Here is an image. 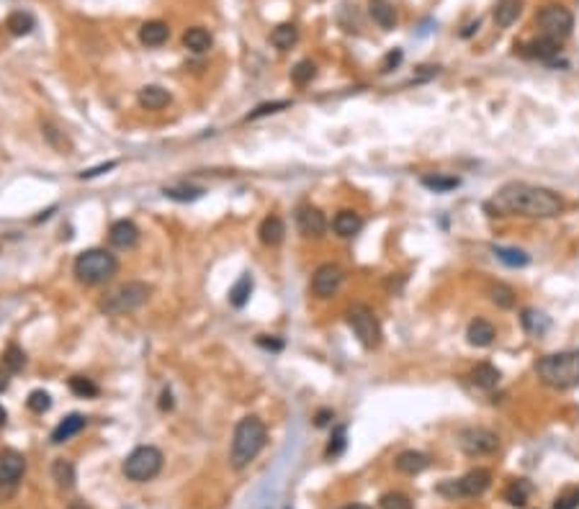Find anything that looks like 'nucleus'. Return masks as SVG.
<instances>
[{
    "instance_id": "f257e3e1",
    "label": "nucleus",
    "mask_w": 579,
    "mask_h": 509,
    "mask_svg": "<svg viewBox=\"0 0 579 509\" xmlns=\"http://www.w3.org/2000/svg\"><path fill=\"white\" fill-rule=\"evenodd\" d=\"M564 209V201L556 191L544 185L508 183L487 201L492 216H528V219H551Z\"/></svg>"
},
{
    "instance_id": "f03ea898",
    "label": "nucleus",
    "mask_w": 579,
    "mask_h": 509,
    "mask_svg": "<svg viewBox=\"0 0 579 509\" xmlns=\"http://www.w3.org/2000/svg\"><path fill=\"white\" fill-rule=\"evenodd\" d=\"M265 440H268V427L260 417H253V414L242 417L232 435V450H229L232 468H237V471L248 468L265 447Z\"/></svg>"
},
{
    "instance_id": "7ed1b4c3",
    "label": "nucleus",
    "mask_w": 579,
    "mask_h": 509,
    "mask_svg": "<svg viewBox=\"0 0 579 509\" xmlns=\"http://www.w3.org/2000/svg\"><path fill=\"white\" fill-rule=\"evenodd\" d=\"M536 375L549 389L569 391L579 386V350L546 355L536 363Z\"/></svg>"
},
{
    "instance_id": "20e7f679",
    "label": "nucleus",
    "mask_w": 579,
    "mask_h": 509,
    "mask_svg": "<svg viewBox=\"0 0 579 509\" xmlns=\"http://www.w3.org/2000/svg\"><path fill=\"white\" fill-rule=\"evenodd\" d=\"M119 270V260L116 255H111L108 250L93 247V250H83V252L75 257V265H72V273L80 283L85 286H98V283H106L116 276Z\"/></svg>"
},
{
    "instance_id": "39448f33",
    "label": "nucleus",
    "mask_w": 579,
    "mask_h": 509,
    "mask_svg": "<svg viewBox=\"0 0 579 509\" xmlns=\"http://www.w3.org/2000/svg\"><path fill=\"white\" fill-rule=\"evenodd\" d=\"M149 286L142 281H132L119 286L116 291H111L103 301H101V311L108 314V317H121V314H129V311H137L139 306H144L149 301Z\"/></svg>"
},
{
    "instance_id": "423d86ee",
    "label": "nucleus",
    "mask_w": 579,
    "mask_h": 509,
    "mask_svg": "<svg viewBox=\"0 0 579 509\" xmlns=\"http://www.w3.org/2000/svg\"><path fill=\"white\" fill-rule=\"evenodd\" d=\"M163 452L155 445H139L129 452L124 458V476L134 484H144V481H152L160 471H163Z\"/></svg>"
},
{
    "instance_id": "0eeeda50",
    "label": "nucleus",
    "mask_w": 579,
    "mask_h": 509,
    "mask_svg": "<svg viewBox=\"0 0 579 509\" xmlns=\"http://www.w3.org/2000/svg\"><path fill=\"white\" fill-rule=\"evenodd\" d=\"M345 322L366 350H374V347L382 345V324H379L376 314L368 309L366 304L350 306V309L345 311Z\"/></svg>"
},
{
    "instance_id": "6e6552de",
    "label": "nucleus",
    "mask_w": 579,
    "mask_h": 509,
    "mask_svg": "<svg viewBox=\"0 0 579 509\" xmlns=\"http://www.w3.org/2000/svg\"><path fill=\"white\" fill-rule=\"evenodd\" d=\"M492 484V474L487 468H474L466 476L453 481H443L438 486V494L448 496V499H471V496H481Z\"/></svg>"
},
{
    "instance_id": "1a4fd4ad",
    "label": "nucleus",
    "mask_w": 579,
    "mask_h": 509,
    "mask_svg": "<svg viewBox=\"0 0 579 509\" xmlns=\"http://www.w3.org/2000/svg\"><path fill=\"white\" fill-rule=\"evenodd\" d=\"M536 21H538V26H541V31H544V36H551V39H556V42L566 39L574 28L572 11L564 6H558V3H551V6L541 8Z\"/></svg>"
},
{
    "instance_id": "9d476101",
    "label": "nucleus",
    "mask_w": 579,
    "mask_h": 509,
    "mask_svg": "<svg viewBox=\"0 0 579 509\" xmlns=\"http://www.w3.org/2000/svg\"><path fill=\"white\" fill-rule=\"evenodd\" d=\"M459 445L466 455H492L500 447V438L484 427H466L459 435Z\"/></svg>"
},
{
    "instance_id": "9b49d317",
    "label": "nucleus",
    "mask_w": 579,
    "mask_h": 509,
    "mask_svg": "<svg viewBox=\"0 0 579 509\" xmlns=\"http://www.w3.org/2000/svg\"><path fill=\"white\" fill-rule=\"evenodd\" d=\"M343 278H345V273H343L340 265L325 262L311 276V293L317 298H332L340 291V286H343Z\"/></svg>"
},
{
    "instance_id": "f8f14e48",
    "label": "nucleus",
    "mask_w": 579,
    "mask_h": 509,
    "mask_svg": "<svg viewBox=\"0 0 579 509\" xmlns=\"http://www.w3.org/2000/svg\"><path fill=\"white\" fill-rule=\"evenodd\" d=\"M26 471V458L18 450H3L0 452V486L3 488H16L18 481L23 479Z\"/></svg>"
},
{
    "instance_id": "ddd939ff",
    "label": "nucleus",
    "mask_w": 579,
    "mask_h": 509,
    "mask_svg": "<svg viewBox=\"0 0 579 509\" xmlns=\"http://www.w3.org/2000/svg\"><path fill=\"white\" fill-rule=\"evenodd\" d=\"M297 226L304 237H322L327 229V219L325 213L319 211L317 206L304 204L297 209Z\"/></svg>"
},
{
    "instance_id": "4468645a",
    "label": "nucleus",
    "mask_w": 579,
    "mask_h": 509,
    "mask_svg": "<svg viewBox=\"0 0 579 509\" xmlns=\"http://www.w3.org/2000/svg\"><path fill=\"white\" fill-rule=\"evenodd\" d=\"M108 242H111L116 250H132L137 242H139V229H137L134 221H129V219L113 221L111 229H108Z\"/></svg>"
},
{
    "instance_id": "2eb2a0df",
    "label": "nucleus",
    "mask_w": 579,
    "mask_h": 509,
    "mask_svg": "<svg viewBox=\"0 0 579 509\" xmlns=\"http://www.w3.org/2000/svg\"><path fill=\"white\" fill-rule=\"evenodd\" d=\"M394 466L399 474H407V476H415V474H423L425 468L430 466V458L420 450H404L396 455Z\"/></svg>"
},
{
    "instance_id": "dca6fc26",
    "label": "nucleus",
    "mask_w": 579,
    "mask_h": 509,
    "mask_svg": "<svg viewBox=\"0 0 579 509\" xmlns=\"http://www.w3.org/2000/svg\"><path fill=\"white\" fill-rule=\"evenodd\" d=\"M170 39V28L168 23L163 21H147L142 23L139 28V42L147 47V49H157V47H163L165 42Z\"/></svg>"
},
{
    "instance_id": "f3484780",
    "label": "nucleus",
    "mask_w": 579,
    "mask_h": 509,
    "mask_svg": "<svg viewBox=\"0 0 579 509\" xmlns=\"http://www.w3.org/2000/svg\"><path fill=\"white\" fill-rule=\"evenodd\" d=\"M137 100H139L142 108H147V111H160V108H165L170 103V93L165 90L163 85H144L139 90V95H137Z\"/></svg>"
},
{
    "instance_id": "a211bd4d",
    "label": "nucleus",
    "mask_w": 579,
    "mask_h": 509,
    "mask_svg": "<svg viewBox=\"0 0 579 509\" xmlns=\"http://www.w3.org/2000/svg\"><path fill=\"white\" fill-rule=\"evenodd\" d=\"M368 13L374 23L384 31H391L396 26V11L389 0H368Z\"/></svg>"
},
{
    "instance_id": "6ab92c4d",
    "label": "nucleus",
    "mask_w": 579,
    "mask_h": 509,
    "mask_svg": "<svg viewBox=\"0 0 579 509\" xmlns=\"http://www.w3.org/2000/svg\"><path fill=\"white\" fill-rule=\"evenodd\" d=\"M523 13V0H497L492 18L500 28H510L517 21V16Z\"/></svg>"
},
{
    "instance_id": "aec40b11",
    "label": "nucleus",
    "mask_w": 579,
    "mask_h": 509,
    "mask_svg": "<svg viewBox=\"0 0 579 509\" xmlns=\"http://www.w3.org/2000/svg\"><path fill=\"white\" fill-rule=\"evenodd\" d=\"M83 427H85L83 414H67V417L52 430V443H55V445H62V443H67L70 438H75L78 432H83Z\"/></svg>"
},
{
    "instance_id": "412c9836",
    "label": "nucleus",
    "mask_w": 579,
    "mask_h": 509,
    "mask_svg": "<svg viewBox=\"0 0 579 509\" xmlns=\"http://www.w3.org/2000/svg\"><path fill=\"white\" fill-rule=\"evenodd\" d=\"M332 229H335V234H340V237H353V234H358L360 229H363V219H360V213L350 211V209H343V211L335 213Z\"/></svg>"
},
{
    "instance_id": "4be33fe9",
    "label": "nucleus",
    "mask_w": 579,
    "mask_h": 509,
    "mask_svg": "<svg viewBox=\"0 0 579 509\" xmlns=\"http://www.w3.org/2000/svg\"><path fill=\"white\" fill-rule=\"evenodd\" d=\"M258 234H260L263 245H268V247H278V245L283 242V237H286V224H283L278 216H265V219L260 221Z\"/></svg>"
},
{
    "instance_id": "5701e85b",
    "label": "nucleus",
    "mask_w": 579,
    "mask_h": 509,
    "mask_svg": "<svg viewBox=\"0 0 579 509\" xmlns=\"http://www.w3.org/2000/svg\"><path fill=\"white\" fill-rule=\"evenodd\" d=\"M466 339L469 345L474 347H487L495 342V327L489 324L487 319H474L466 329Z\"/></svg>"
},
{
    "instance_id": "b1692460",
    "label": "nucleus",
    "mask_w": 579,
    "mask_h": 509,
    "mask_svg": "<svg viewBox=\"0 0 579 509\" xmlns=\"http://www.w3.org/2000/svg\"><path fill=\"white\" fill-rule=\"evenodd\" d=\"M523 54L530 57V59H551V57L558 54V42L551 36H541V39H533V42L525 44Z\"/></svg>"
},
{
    "instance_id": "393cba45",
    "label": "nucleus",
    "mask_w": 579,
    "mask_h": 509,
    "mask_svg": "<svg viewBox=\"0 0 579 509\" xmlns=\"http://www.w3.org/2000/svg\"><path fill=\"white\" fill-rule=\"evenodd\" d=\"M183 44H185V49L196 52V54H204V52L212 49L214 39H212V34H209L206 28L193 26V28H188V31L183 34Z\"/></svg>"
},
{
    "instance_id": "a878e982",
    "label": "nucleus",
    "mask_w": 579,
    "mask_h": 509,
    "mask_svg": "<svg viewBox=\"0 0 579 509\" xmlns=\"http://www.w3.org/2000/svg\"><path fill=\"white\" fill-rule=\"evenodd\" d=\"M297 42H299V28L294 26V23H281V26H276L273 34H270V44L281 52H289Z\"/></svg>"
},
{
    "instance_id": "bb28decb",
    "label": "nucleus",
    "mask_w": 579,
    "mask_h": 509,
    "mask_svg": "<svg viewBox=\"0 0 579 509\" xmlns=\"http://www.w3.org/2000/svg\"><path fill=\"white\" fill-rule=\"evenodd\" d=\"M250 293H253V276H250V273H242V276L237 278V283L229 288V304H232L234 309H242V306L250 301Z\"/></svg>"
},
{
    "instance_id": "cd10ccee",
    "label": "nucleus",
    "mask_w": 579,
    "mask_h": 509,
    "mask_svg": "<svg viewBox=\"0 0 579 509\" xmlns=\"http://www.w3.org/2000/svg\"><path fill=\"white\" fill-rule=\"evenodd\" d=\"M500 370H497L492 363H479V365L471 370V381L479 386V389H495L497 383H500Z\"/></svg>"
},
{
    "instance_id": "c85d7f7f",
    "label": "nucleus",
    "mask_w": 579,
    "mask_h": 509,
    "mask_svg": "<svg viewBox=\"0 0 579 509\" xmlns=\"http://www.w3.org/2000/svg\"><path fill=\"white\" fill-rule=\"evenodd\" d=\"M530 491H533V488H530V484L525 479L510 481L508 488H505V502L512 504V507H525L530 499Z\"/></svg>"
},
{
    "instance_id": "c756f323",
    "label": "nucleus",
    "mask_w": 579,
    "mask_h": 509,
    "mask_svg": "<svg viewBox=\"0 0 579 509\" xmlns=\"http://www.w3.org/2000/svg\"><path fill=\"white\" fill-rule=\"evenodd\" d=\"M492 252H495L497 260L510 265V268H525V265L530 262V255L523 252V250H517V247H500V245H495Z\"/></svg>"
},
{
    "instance_id": "7c9ffc66",
    "label": "nucleus",
    "mask_w": 579,
    "mask_h": 509,
    "mask_svg": "<svg viewBox=\"0 0 579 509\" xmlns=\"http://www.w3.org/2000/svg\"><path fill=\"white\" fill-rule=\"evenodd\" d=\"M34 26H36L34 16L26 13V11H16V13L8 16V21H6V28H8V31H11L13 36H26V34H31V31H34Z\"/></svg>"
},
{
    "instance_id": "2f4dec72",
    "label": "nucleus",
    "mask_w": 579,
    "mask_h": 509,
    "mask_svg": "<svg viewBox=\"0 0 579 509\" xmlns=\"http://www.w3.org/2000/svg\"><path fill=\"white\" fill-rule=\"evenodd\" d=\"M52 479H55V484L59 488H72L75 486V466L64 458L55 460L52 463Z\"/></svg>"
},
{
    "instance_id": "473e14b6",
    "label": "nucleus",
    "mask_w": 579,
    "mask_h": 509,
    "mask_svg": "<svg viewBox=\"0 0 579 509\" xmlns=\"http://www.w3.org/2000/svg\"><path fill=\"white\" fill-rule=\"evenodd\" d=\"M520 322H523V327L528 329L530 334H538V337H541V334L549 329V324H551L549 317L541 314V311H536V309H525L523 317H520Z\"/></svg>"
},
{
    "instance_id": "72a5a7b5",
    "label": "nucleus",
    "mask_w": 579,
    "mask_h": 509,
    "mask_svg": "<svg viewBox=\"0 0 579 509\" xmlns=\"http://www.w3.org/2000/svg\"><path fill=\"white\" fill-rule=\"evenodd\" d=\"M423 185L432 193H448V191H453V188H459L461 180L453 175H438V172H435V175H425Z\"/></svg>"
},
{
    "instance_id": "f704fd0d",
    "label": "nucleus",
    "mask_w": 579,
    "mask_h": 509,
    "mask_svg": "<svg viewBox=\"0 0 579 509\" xmlns=\"http://www.w3.org/2000/svg\"><path fill=\"white\" fill-rule=\"evenodd\" d=\"M345 445H348V427L345 424H338V427L332 430V438L330 443H327L325 455L327 458H340V455L345 452Z\"/></svg>"
},
{
    "instance_id": "c9c22d12",
    "label": "nucleus",
    "mask_w": 579,
    "mask_h": 509,
    "mask_svg": "<svg viewBox=\"0 0 579 509\" xmlns=\"http://www.w3.org/2000/svg\"><path fill=\"white\" fill-rule=\"evenodd\" d=\"M314 78H317V67H314L311 59H302V62H297L294 64V70H291V80H294L299 88L309 85Z\"/></svg>"
},
{
    "instance_id": "e433bc0d",
    "label": "nucleus",
    "mask_w": 579,
    "mask_h": 509,
    "mask_svg": "<svg viewBox=\"0 0 579 509\" xmlns=\"http://www.w3.org/2000/svg\"><path fill=\"white\" fill-rule=\"evenodd\" d=\"M3 365H6L8 373H18L26 365V353L18 345H8L6 353H3Z\"/></svg>"
},
{
    "instance_id": "4c0bfd02",
    "label": "nucleus",
    "mask_w": 579,
    "mask_h": 509,
    "mask_svg": "<svg viewBox=\"0 0 579 509\" xmlns=\"http://www.w3.org/2000/svg\"><path fill=\"white\" fill-rule=\"evenodd\" d=\"M165 196L173 198V201H180V204H191V201H198L204 196V188H193V185H178V188H165Z\"/></svg>"
},
{
    "instance_id": "58836bf2",
    "label": "nucleus",
    "mask_w": 579,
    "mask_h": 509,
    "mask_svg": "<svg viewBox=\"0 0 579 509\" xmlns=\"http://www.w3.org/2000/svg\"><path fill=\"white\" fill-rule=\"evenodd\" d=\"M70 391L75 396H80V399H93V396H98V386H96L91 378H85V375H72Z\"/></svg>"
},
{
    "instance_id": "ea45409f",
    "label": "nucleus",
    "mask_w": 579,
    "mask_h": 509,
    "mask_svg": "<svg viewBox=\"0 0 579 509\" xmlns=\"http://www.w3.org/2000/svg\"><path fill=\"white\" fill-rule=\"evenodd\" d=\"M42 134L47 136V141H50L52 147H55V149H59V152H64V155H67V152H70V149H72V144H70V141H67V136H64V131H59V129H55V127H52V124H44V127H42Z\"/></svg>"
},
{
    "instance_id": "a19ab883",
    "label": "nucleus",
    "mask_w": 579,
    "mask_h": 509,
    "mask_svg": "<svg viewBox=\"0 0 579 509\" xmlns=\"http://www.w3.org/2000/svg\"><path fill=\"white\" fill-rule=\"evenodd\" d=\"M492 301H495L500 309H512L515 306V291L505 286V283H497L492 288Z\"/></svg>"
},
{
    "instance_id": "79ce46f5",
    "label": "nucleus",
    "mask_w": 579,
    "mask_h": 509,
    "mask_svg": "<svg viewBox=\"0 0 579 509\" xmlns=\"http://www.w3.org/2000/svg\"><path fill=\"white\" fill-rule=\"evenodd\" d=\"M26 406L34 414H44V411H50V406H52V396L47 394V391H31L28 394V399H26Z\"/></svg>"
},
{
    "instance_id": "37998d69",
    "label": "nucleus",
    "mask_w": 579,
    "mask_h": 509,
    "mask_svg": "<svg viewBox=\"0 0 579 509\" xmlns=\"http://www.w3.org/2000/svg\"><path fill=\"white\" fill-rule=\"evenodd\" d=\"M382 509H415L410 502V496L399 494V491H389V494L382 496Z\"/></svg>"
},
{
    "instance_id": "c03bdc74",
    "label": "nucleus",
    "mask_w": 579,
    "mask_h": 509,
    "mask_svg": "<svg viewBox=\"0 0 579 509\" xmlns=\"http://www.w3.org/2000/svg\"><path fill=\"white\" fill-rule=\"evenodd\" d=\"M283 108H291V100H273V103H263V106H258L255 111L248 113V121L263 119V116H268V113H278V111H283Z\"/></svg>"
},
{
    "instance_id": "a18cd8bd",
    "label": "nucleus",
    "mask_w": 579,
    "mask_h": 509,
    "mask_svg": "<svg viewBox=\"0 0 579 509\" xmlns=\"http://www.w3.org/2000/svg\"><path fill=\"white\" fill-rule=\"evenodd\" d=\"M579 507V486H572L561 491L554 502V509H577Z\"/></svg>"
},
{
    "instance_id": "49530a36",
    "label": "nucleus",
    "mask_w": 579,
    "mask_h": 509,
    "mask_svg": "<svg viewBox=\"0 0 579 509\" xmlns=\"http://www.w3.org/2000/svg\"><path fill=\"white\" fill-rule=\"evenodd\" d=\"M116 168V163H103V165H96V168H91V170H83L80 172V180H91V177H98V175H103V172H108V170H113Z\"/></svg>"
},
{
    "instance_id": "de8ad7c7",
    "label": "nucleus",
    "mask_w": 579,
    "mask_h": 509,
    "mask_svg": "<svg viewBox=\"0 0 579 509\" xmlns=\"http://www.w3.org/2000/svg\"><path fill=\"white\" fill-rule=\"evenodd\" d=\"M402 62V49H394V52H389L386 54V59H384V64H382V72H389V70H394L396 64Z\"/></svg>"
},
{
    "instance_id": "09e8293b",
    "label": "nucleus",
    "mask_w": 579,
    "mask_h": 509,
    "mask_svg": "<svg viewBox=\"0 0 579 509\" xmlns=\"http://www.w3.org/2000/svg\"><path fill=\"white\" fill-rule=\"evenodd\" d=\"M332 417H335V414H332V409H322V411H317V414H314V424H317V427H325V424H330Z\"/></svg>"
},
{
    "instance_id": "8fccbe9b",
    "label": "nucleus",
    "mask_w": 579,
    "mask_h": 509,
    "mask_svg": "<svg viewBox=\"0 0 579 509\" xmlns=\"http://www.w3.org/2000/svg\"><path fill=\"white\" fill-rule=\"evenodd\" d=\"M258 345L260 347H268V350H281L283 342L281 339H265V337H258Z\"/></svg>"
},
{
    "instance_id": "3c124183",
    "label": "nucleus",
    "mask_w": 579,
    "mask_h": 509,
    "mask_svg": "<svg viewBox=\"0 0 579 509\" xmlns=\"http://www.w3.org/2000/svg\"><path fill=\"white\" fill-rule=\"evenodd\" d=\"M160 399H163V402H160V409H173V396H170V391H163Z\"/></svg>"
},
{
    "instance_id": "603ef678",
    "label": "nucleus",
    "mask_w": 579,
    "mask_h": 509,
    "mask_svg": "<svg viewBox=\"0 0 579 509\" xmlns=\"http://www.w3.org/2000/svg\"><path fill=\"white\" fill-rule=\"evenodd\" d=\"M8 389V370L6 368H0V391Z\"/></svg>"
},
{
    "instance_id": "864d4df0",
    "label": "nucleus",
    "mask_w": 579,
    "mask_h": 509,
    "mask_svg": "<svg viewBox=\"0 0 579 509\" xmlns=\"http://www.w3.org/2000/svg\"><path fill=\"white\" fill-rule=\"evenodd\" d=\"M6 422H8V411L0 406V427H6Z\"/></svg>"
},
{
    "instance_id": "5fc2aeb1",
    "label": "nucleus",
    "mask_w": 579,
    "mask_h": 509,
    "mask_svg": "<svg viewBox=\"0 0 579 509\" xmlns=\"http://www.w3.org/2000/svg\"><path fill=\"white\" fill-rule=\"evenodd\" d=\"M343 509H371V507H363V504H350V507H343Z\"/></svg>"
}]
</instances>
